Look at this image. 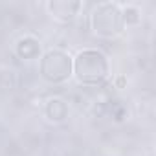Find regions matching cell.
<instances>
[{"label": "cell", "instance_id": "obj_2", "mask_svg": "<svg viewBox=\"0 0 156 156\" xmlns=\"http://www.w3.org/2000/svg\"><path fill=\"white\" fill-rule=\"evenodd\" d=\"M90 30L99 39H116L125 31L121 4L99 2L90 11Z\"/></svg>", "mask_w": 156, "mask_h": 156}, {"label": "cell", "instance_id": "obj_4", "mask_svg": "<svg viewBox=\"0 0 156 156\" xmlns=\"http://www.w3.org/2000/svg\"><path fill=\"white\" fill-rule=\"evenodd\" d=\"M46 9L53 20L61 24H72L79 17L83 2H79V0H50V2H46Z\"/></svg>", "mask_w": 156, "mask_h": 156}, {"label": "cell", "instance_id": "obj_8", "mask_svg": "<svg viewBox=\"0 0 156 156\" xmlns=\"http://www.w3.org/2000/svg\"><path fill=\"white\" fill-rule=\"evenodd\" d=\"M123 81H125L123 77H119V79H116V87H118V88H121V83H123Z\"/></svg>", "mask_w": 156, "mask_h": 156}, {"label": "cell", "instance_id": "obj_3", "mask_svg": "<svg viewBox=\"0 0 156 156\" xmlns=\"http://www.w3.org/2000/svg\"><path fill=\"white\" fill-rule=\"evenodd\" d=\"M39 75L48 85H62L72 77V55L61 48L44 51L39 59Z\"/></svg>", "mask_w": 156, "mask_h": 156}, {"label": "cell", "instance_id": "obj_5", "mask_svg": "<svg viewBox=\"0 0 156 156\" xmlns=\"http://www.w3.org/2000/svg\"><path fill=\"white\" fill-rule=\"evenodd\" d=\"M15 53L19 59L22 61H33V59H41L42 55V44L35 35H24L17 41L15 44Z\"/></svg>", "mask_w": 156, "mask_h": 156}, {"label": "cell", "instance_id": "obj_7", "mask_svg": "<svg viewBox=\"0 0 156 156\" xmlns=\"http://www.w3.org/2000/svg\"><path fill=\"white\" fill-rule=\"evenodd\" d=\"M121 15H123V22H125V28L129 26H138L141 22V9L134 4H127V6H121Z\"/></svg>", "mask_w": 156, "mask_h": 156}, {"label": "cell", "instance_id": "obj_6", "mask_svg": "<svg viewBox=\"0 0 156 156\" xmlns=\"http://www.w3.org/2000/svg\"><path fill=\"white\" fill-rule=\"evenodd\" d=\"M44 118L53 123V125H59L62 121H66L68 114H70V107L68 103L62 99V98H50L46 103H44Z\"/></svg>", "mask_w": 156, "mask_h": 156}, {"label": "cell", "instance_id": "obj_1", "mask_svg": "<svg viewBox=\"0 0 156 156\" xmlns=\"http://www.w3.org/2000/svg\"><path fill=\"white\" fill-rule=\"evenodd\" d=\"M72 77L85 87L103 85L110 77L108 57L96 48H85L72 57Z\"/></svg>", "mask_w": 156, "mask_h": 156}]
</instances>
